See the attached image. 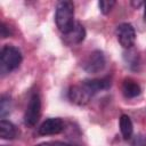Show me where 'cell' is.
Instances as JSON below:
<instances>
[{
	"instance_id": "cell-1",
	"label": "cell",
	"mask_w": 146,
	"mask_h": 146,
	"mask_svg": "<svg viewBox=\"0 0 146 146\" xmlns=\"http://www.w3.org/2000/svg\"><path fill=\"white\" fill-rule=\"evenodd\" d=\"M55 21L58 30L63 34L68 32L73 27L75 22H74V5L72 1L64 0L57 3Z\"/></svg>"
},
{
	"instance_id": "cell-2",
	"label": "cell",
	"mask_w": 146,
	"mask_h": 146,
	"mask_svg": "<svg viewBox=\"0 0 146 146\" xmlns=\"http://www.w3.org/2000/svg\"><path fill=\"white\" fill-rule=\"evenodd\" d=\"M22 52L17 47L5 46L0 52V72L2 75L16 70L22 63Z\"/></svg>"
},
{
	"instance_id": "cell-3",
	"label": "cell",
	"mask_w": 146,
	"mask_h": 146,
	"mask_svg": "<svg viewBox=\"0 0 146 146\" xmlns=\"http://www.w3.org/2000/svg\"><path fill=\"white\" fill-rule=\"evenodd\" d=\"M41 115V99L38 92H33L30 97L25 114H24V123L29 127H33L36 124Z\"/></svg>"
},
{
	"instance_id": "cell-4",
	"label": "cell",
	"mask_w": 146,
	"mask_h": 146,
	"mask_svg": "<svg viewBox=\"0 0 146 146\" xmlns=\"http://www.w3.org/2000/svg\"><path fill=\"white\" fill-rule=\"evenodd\" d=\"M115 34L119 43L124 49H131L136 41V32L130 23H122L116 26Z\"/></svg>"
},
{
	"instance_id": "cell-5",
	"label": "cell",
	"mask_w": 146,
	"mask_h": 146,
	"mask_svg": "<svg viewBox=\"0 0 146 146\" xmlns=\"http://www.w3.org/2000/svg\"><path fill=\"white\" fill-rule=\"evenodd\" d=\"M105 64H106V59H105L103 51L95 50L83 62V70L87 73L96 74V73L103 71V68L105 67Z\"/></svg>"
},
{
	"instance_id": "cell-6",
	"label": "cell",
	"mask_w": 146,
	"mask_h": 146,
	"mask_svg": "<svg viewBox=\"0 0 146 146\" xmlns=\"http://www.w3.org/2000/svg\"><path fill=\"white\" fill-rule=\"evenodd\" d=\"M68 99L76 104V105H86L89 103V100L91 99V97L94 96L89 90L88 88L81 83V84H76V86H72L70 89H68Z\"/></svg>"
},
{
	"instance_id": "cell-7",
	"label": "cell",
	"mask_w": 146,
	"mask_h": 146,
	"mask_svg": "<svg viewBox=\"0 0 146 146\" xmlns=\"http://www.w3.org/2000/svg\"><path fill=\"white\" fill-rule=\"evenodd\" d=\"M64 130V122L59 117H50L41 123L38 129L39 135L41 136H50L57 135Z\"/></svg>"
},
{
	"instance_id": "cell-8",
	"label": "cell",
	"mask_w": 146,
	"mask_h": 146,
	"mask_svg": "<svg viewBox=\"0 0 146 146\" xmlns=\"http://www.w3.org/2000/svg\"><path fill=\"white\" fill-rule=\"evenodd\" d=\"M86 38V30L80 23H75L73 27L63 34V41L67 46H74L81 43Z\"/></svg>"
},
{
	"instance_id": "cell-9",
	"label": "cell",
	"mask_w": 146,
	"mask_h": 146,
	"mask_svg": "<svg viewBox=\"0 0 146 146\" xmlns=\"http://www.w3.org/2000/svg\"><path fill=\"white\" fill-rule=\"evenodd\" d=\"M82 83L88 88V90L92 95H96L97 92L107 90L111 87V79H108V78L91 79V80H84Z\"/></svg>"
},
{
	"instance_id": "cell-10",
	"label": "cell",
	"mask_w": 146,
	"mask_h": 146,
	"mask_svg": "<svg viewBox=\"0 0 146 146\" xmlns=\"http://www.w3.org/2000/svg\"><path fill=\"white\" fill-rule=\"evenodd\" d=\"M122 92L125 98H135L140 95L141 89L140 86L132 79H124L122 83Z\"/></svg>"
},
{
	"instance_id": "cell-11",
	"label": "cell",
	"mask_w": 146,
	"mask_h": 146,
	"mask_svg": "<svg viewBox=\"0 0 146 146\" xmlns=\"http://www.w3.org/2000/svg\"><path fill=\"white\" fill-rule=\"evenodd\" d=\"M16 136H17L16 127L11 122L2 119L0 121V137H1V139L10 140V139H14Z\"/></svg>"
},
{
	"instance_id": "cell-12",
	"label": "cell",
	"mask_w": 146,
	"mask_h": 146,
	"mask_svg": "<svg viewBox=\"0 0 146 146\" xmlns=\"http://www.w3.org/2000/svg\"><path fill=\"white\" fill-rule=\"evenodd\" d=\"M120 130H121L122 137L124 139H130L132 137L133 124H132L131 119L125 114L121 115V117H120Z\"/></svg>"
},
{
	"instance_id": "cell-13",
	"label": "cell",
	"mask_w": 146,
	"mask_h": 146,
	"mask_svg": "<svg viewBox=\"0 0 146 146\" xmlns=\"http://www.w3.org/2000/svg\"><path fill=\"white\" fill-rule=\"evenodd\" d=\"M124 59L127 62V64L131 67V68H136L139 64V57H138V54L131 48V49H128L127 52H124Z\"/></svg>"
},
{
	"instance_id": "cell-14",
	"label": "cell",
	"mask_w": 146,
	"mask_h": 146,
	"mask_svg": "<svg viewBox=\"0 0 146 146\" xmlns=\"http://www.w3.org/2000/svg\"><path fill=\"white\" fill-rule=\"evenodd\" d=\"M11 110V99L9 96L3 95L0 99V116L3 119L6 115L10 113Z\"/></svg>"
},
{
	"instance_id": "cell-15",
	"label": "cell",
	"mask_w": 146,
	"mask_h": 146,
	"mask_svg": "<svg viewBox=\"0 0 146 146\" xmlns=\"http://www.w3.org/2000/svg\"><path fill=\"white\" fill-rule=\"evenodd\" d=\"M114 5H115V1L114 0H100V1H98L99 10L104 15H107L112 10V8L114 7Z\"/></svg>"
},
{
	"instance_id": "cell-16",
	"label": "cell",
	"mask_w": 146,
	"mask_h": 146,
	"mask_svg": "<svg viewBox=\"0 0 146 146\" xmlns=\"http://www.w3.org/2000/svg\"><path fill=\"white\" fill-rule=\"evenodd\" d=\"M0 30H1V36H2V38H7V36L10 35V30L8 29V26H7L5 23H1Z\"/></svg>"
},
{
	"instance_id": "cell-17",
	"label": "cell",
	"mask_w": 146,
	"mask_h": 146,
	"mask_svg": "<svg viewBox=\"0 0 146 146\" xmlns=\"http://www.w3.org/2000/svg\"><path fill=\"white\" fill-rule=\"evenodd\" d=\"M131 5H132L135 8H139L140 6H143V5H145V3L141 2V1H131Z\"/></svg>"
},
{
	"instance_id": "cell-18",
	"label": "cell",
	"mask_w": 146,
	"mask_h": 146,
	"mask_svg": "<svg viewBox=\"0 0 146 146\" xmlns=\"http://www.w3.org/2000/svg\"><path fill=\"white\" fill-rule=\"evenodd\" d=\"M52 145H54V146H71V145H68V144H65V143H60V141H56V143H54Z\"/></svg>"
},
{
	"instance_id": "cell-19",
	"label": "cell",
	"mask_w": 146,
	"mask_h": 146,
	"mask_svg": "<svg viewBox=\"0 0 146 146\" xmlns=\"http://www.w3.org/2000/svg\"><path fill=\"white\" fill-rule=\"evenodd\" d=\"M36 146H51V144H49V143H42V144H39Z\"/></svg>"
},
{
	"instance_id": "cell-20",
	"label": "cell",
	"mask_w": 146,
	"mask_h": 146,
	"mask_svg": "<svg viewBox=\"0 0 146 146\" xmlns=\"http://www.w3.org/2000/svg\"><path fill=\"white\" fill-rule=\"evenodd\" d=\"M144 19L146 21V2H145V5H144Z\"/></svg>"
}]
</instances>
